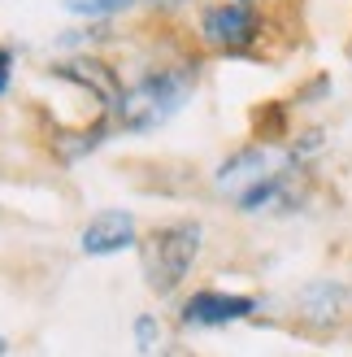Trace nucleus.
<instances>
[{
    "mask_svg": "<svg viewBox=\"0 0 352 357\" xmlns=\"http://www.w3.org/2000/svg\"><path fill=\"white\" fill-rule=\"evenodd\" d=\"M239 5H248V0H239Z\"/></svg>",
    "mask_w": 352,
    "mask_h": 357,
    "instance_id": "14",
    "label": "nucleus"
},
{
    "mask_svg": "<svg viewBox=\"0 0 352 357\" xmlns=\"http://www.w3.org/2000/svg\"><path fill=\"white\" fill-rule=\"evenodd\" d=\"M257 31H261V17L253 13V5H239V0L214 5V9H205V17H200L205 44L218 48V52H243V48H253Z\"/></svg>",
    "mask_w": 352,
    "mask_h": 357,
    "instance_id": "3",
    "label": "nucleus"
},
{
    "mask_svg": "<svg viewBox=\"0 0 352 357\" xmlns=\"http://www.w3.org/2000/svg\"><path fill=\"white\" fill-rule=\"evenodd\" d=\"M200 253V222H170L157 227L139 240V261H144V279L157 296H170L187 279L191 261Z\"/></svg>",
    "mask_w": 352,
    "mask_h": 357,
    "instance_id": "2",
    "label": "nucleus"
},
{
    "mask_svg": "<svg viewBox=\"0 0 352 357\" xmlns=\"http://www.w3.org/2000/svg\"><path fill=\"white\" fill-rule=\"evenodd\" d=\"M0 357H5V340H0Z\"/></svg>",
    "mask_w": 352,
    "mask_h": 357,
    "instance_id": "13",
    "label": "nucleus"
},
{
    "mask_svg": "<svg viewBox=\"0 0 352 357\" xmlns=\"http://www.w3.org/2000/svg\"><path fill=\"white\" fill-rule=\"evenodd\" d=\"M83 253L87 257H109V253H122V248L135 244V218L122 209H104L96 213L92 222L83 227Z\"/></svg>",
    "mask_w": 352,
    "mask_h": 357,
    "instance_id": "6",
    "label": "nucleus"
},
{
    "mask_svg": "<svg viewBox=\"0 0 352 357\" xmlns=\"http://www.w3.org/2000/svg\"><path fill=\"white\" fill-rule=\"evenodd\" d=\"M52 75L57 79H70V83H79L87 87L104 109H118L122 105V83H118V70L109 61H100V57H70V61H57L52 66Z\"/></svg>",
    "mask_w": 352,
    "mask_h": 357,
    "instance_id": "4",
    "label": "nucleus"
},
{
    "mask_svg": "<svg viewBox=\"0 0 352 357\" xmlns=\"http://www.w3.org/2000/svg\"><path fill=\"white\" fill-rule=\"evenodd\" d=\"M9 75H13V52L0 48V96H5V87H9Z\"/></svg>",
    "mask_w": 352,
    "mask_h": 357,
    "instance_id": "12",
    "label": "nucleus"
},
{
    "mask_svg": "<svg viewBox=\"0 0 352 357\" xmlns=\"http://www.w3.org/2000/svg\"><path fill=\"white\" fill-rule=\"evenodd\" d=\"M257 310L253 296H235V292H214L205 288L196 292L183 305V323L187 327H226V323H239V318H248Z\"/></svg>",
    "mask_w": 352,
    "mask_h": 357,
    "instance_id": "5",
    "label": "nucleus"
},
{
    "mask_svg": "<svg viewBox=\"0 0 352 357\" xmlns=\"http://www.w3.org/2000/svg\"><path fill=\"white\" fill-rule=\"evenodd\" d=\"M278 166L270 162V153L266 149H243V153H235V157H226V162L218 166V188L222 192H235V201L248 188H257L266 174H274Z\"/></svg>",
    "mask_w": 352,
    "mask_h": 357,
    "instance_id": "7",
    "label": "nucleus"
},
{
    "mask_svg": "<svg viewBox=\"0 0 352 357\" xmlns=\"http://www.w3.org/2000/svg\"><path fill=\"white\" fill-rule=\"evenodd\" d=\"M305 314L309 318H318V323H330V318L339 314V305H344V288L339 283H313V288L305 292Z\"/></svg>",
    "mask_w": 352,
    "mask_h": 357,
    "instance_id": "8",
    "label": "nucleus"
},
{
    "mask_svg": "<svg viewBox=\"0 0 352 357\" xmlns=\"http://www.w3.org/2000/svg\"><path fill=\"white\" fill-rule=\"evenodd\" d=\"M152 327H157V323H152L148 314H144V318H135V335H139V349H152Z\"/></svg>",
    "mask_w": 352,
    "mask_h": 357,
    "instance_id": "11",
    "label": "nucleus"
},
{
    "mask_svg": "<svg viewBox=\"0 0 352 357\" xmlns=\"http://www.w3.org/2000/svg\"><path fill=\"white\" fill-rule=\"evenodd\" d=\"M191 87H196V75H191L187 66H161L144 75L139 83H131L127 92H122V105H118V122L122 131H148V127H161V122L183 109Z\"/></svg>",
    "mask_w": 352,
    "mask_h": 357,
    "instance_id": "1",
    "label": "nucleus"
},
{
    "mask_svg": "<svg viewBox=\"0 0 352 357\" xmlns=\"http://www.w3.org/2000/svg\"><path fill=\"white\" fill-rule=\"evenodd\" d=\"M139 5V0H65V9L74 17H87V22H96V17H113L122 9Z\"/></svg>",
    "mask_w": 352,
    "mask_h": 357,
    "instance_id": "10",
    "label": "nucleus"
},
{
    "mask_svg": "<svg viewBox=\"0 0 352 357\" xmlns=\"http://www.w3.org/2000/svg\"><path fill=\"white\" fill-rule=\"evenodd\" d=\"M253 131L261 144H274V139L287 135V105L283 100H270V105H257L253 109Z\"/></svg>",
    "mask_w": 352,
    "mask_h": 357,
    "instance_id": "9",
    "label": "nucleus"
}]
</instances>
